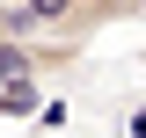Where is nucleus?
Here are the masks:
<instances>
[{"label":"nucleus","instance_id":"nucleus-1","mask_svg":"<svg viewBox=\"0 0 146 138\" xmlns=\"http://www.w3.org/2000/svg\"><path fill=\"white\" fill-rule=\"evenodd\" d=\"M44 109V80H0V116H36Z\"/></svg>","mask_w":146,"mask_h":138},{"label":"nucleus","instance_id":"nucleus-2","mask_svg":"<svg viewBox=\"0 0 146 138\" xmlns=\"http://www.w3.org/2000/svg\"><path fill=\"white\" fill-rule=\"evenodd\" d=\"M131 131H139V138H146V102H139V116H131Z\"/></svg>","mask_w":146,"mask_h":138}]
</instances>
